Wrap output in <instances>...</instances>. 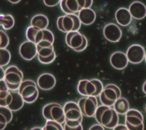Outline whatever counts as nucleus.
<instances>
[{
    "label": "nucleus",
    "instance_id": "1",
    "mask_svg": "<svg viewBox=\"0 0 146 130\" xmlns=\"http://www.w3.org/2000/svg\"><path fill=\"white\" fill-rule=\"evenodd\" d=\"M95 118L98 124L108 129H113L119 124V114L113 108L103 104L98 106Z\"/></svg>",
    "mask_w": 146,
    "mask_h": 130
},
{
    "label": "nucleus",
    "instance_id": "2",
    "mask_svg": "<svg viewBox=\"0 0 146 130\" xmlns=\"http://www.w3.org/2000/svg\"><path fill=\"white\" fill-rule=\"evenodd\" d=\"M103 89L102 82L98 79L80 80L77 86L78 93L84 96H99Z\"/></svg>",
    "mask_w": 146,
    "mask_h": 130
},
{
    "label": "nucleus",
    "instance_id": "3",
    "mask_svg": "<svg viewBox=\"0 0 146 130\" xmlns=\"http://www.w3.org/2000/svg\"><path fill=\"white\" fill-rule=\"evenodd\" d=\"M42 115L47 120L55 121L62 124L66 121L63 107L57 103L46 104L42 108Z\"/></svg>",
    "mask_w": 146,
    "mask_h": 130
},
{
    "label": "nucleus",
    "instance_id": "4",
    "mask_svg": "<svg viewBox=\"0 0 146 130\" xmlns=\"http://www.w3.org/2000/svg\"><path fill=\"white\" fill-rule=\"evenodd\" d=\"M23 78V72L16 66H10L5 70L4 80L10 91L18 90Z\"/></svg>",
    "mask_w": 146,
    "mask_h": 130
},
{
    "label": "nucleus",
    "instance_id": "5",
    "mask_svg": "<svg viewBox=\"0 0 146 130\" xmlns=\"http://www.w3.org/2000/svg\"><path fill=\"white\" fill-rule=\"evenodd\" d=\"M18 92L26 103H33L38 99L39 91L35 82L27 79L23 80L18 89Z\"/></svg>",
    "mask_w": 146,
    "mask_h": 130
},
{
    "label": "nucleus",
    "instance_id": "6",
    "mask_svg": "<svg viewBox=\"0 0 146 130\" xmlns=\"http://www.w3.org/2000/svg\"><path fill=\"white\" fill-rule=\"evenodd\" d=\"M66 117L65 123L69 125L82 124L83 115L77 103L72 101L66 102L63 105Z\"/></svg>",
    "mask_w": 146,
    "mask_h": 130
},
{
    "label": "nucleus",
    "instance_id": "7",
    "mask_svg": "<svg viewBox=\"0 0 146 130\" xmlns=\"http://www.w3.org/2000/svg\"><path fill=\"white\" fill-rule=\"evenodd\" d=\"M37 46V58L42 64H50L56 58V54L53 44L48 41H42Z\"/></svg>",
    "mask_w": 146,
    "mask_h": 130
},
{
    "label": "nucleus",
    "instance_id": "8",
    "mask_svg": "<svg viewBox=\"0 0 146 130\" xmlns=\"http://www.w3.org/2000/svg\"><path fill=\"white\" fill-rule=\"evenodd\" d=\"M121 92L118 86L113 84H107L99 96L102 104L112 107L121 97Z\"/></svg>",
    "mask_w": 146,
    "mask_h": 130
},
{
    "label": "nucleus",
    "instance_id": "9",
    "mask_svg": "<svg viewBox=\"0 0 146 130\" xmlns=\"http://www.w3.org/2000/svg\"><path fill=\"white\" fill-rule=\"evenodd\" d=\"M67 45L76 52L84 51L88 46L87 38L78 31H70L65 36Z\"/></svg>",
    "mask_w": 146,
    "mask_h": 130
},
{
    "label": "nucleus",
    "instance_id": "10",
    "mask_svg": "<svg viewBox=\"0 0 146 130\" xmlns=\"http://www.w3.org/2000/svg\"><path fill=\"white\" fill-rule=\"evenodd\" d=\"M125 125L129 130H144V116L139 111L129 109L125 115Z\"/></svg>",
    "mask_w": 146,
    "mask_h": 130
},
{
    "label": "nucleus",
    "instance_id": "11",
    "mask_svg": "<svg viewBox=\"0 0 146 130\" xmlns=\"http://www.w3.org/2000/svg\"><path fill=\"white\" fill-rule=\"evenodd\" d=\"M78 104L84 116L88 117L95 116L98 107V102L96 97L84 96L79 99Z\"/></svg>",
    "mask_w": 146,
    "mask_h": 130
},
{
    "label": "nucleus",
    "instance_id": "12",
    "mask_svg": "<svg viewBox=\"0 0 146 130\" xmlns=\"http://www.w3.org/2000/svg\"><path fill=\"white\" fill-rule=\"evenodd\" d=\"M145 54L144 48L138 44L130 46L126 52L129 62L132 64H139L142 62L145 59Z\"/></svg>",
    "mask_w": 146,
    "mask_h": 130
},
{
    "label": "nucleus",
    "instance_id": "13",
    "mask_svg": "<svg viewBox=\"0 0 146 130\" xmlns=\"http://www.w3.org/2000/svg\"><path fill=\"white\" fill-rule=\"evenodd\" d=\"M81 24L78 16L75 14H66L62 16V26L64 32L78 31Z\"/></svg>",
    "mask_w": 146,
    "mask_h": 130
},
{
    "label": "nucleus",
    "instance_id": "14",
    "mask_svg": "<svg viewBox=\"0 0 146 130\" xmlns=\"http://www.w3.org/2000/svg\"><path fill=\"white\" fill-rule=\"evenodd\" d=\"M19 53L25 60H32L38 54L36 44L29 40L23 42L19 46Z\"/></svg>",
    "mask_w": 146,
    "mask_h": 130
},
{
    "label": "nucleus",
    "instance_id": "15",
    "mask_svg": "<svg viewBox=\"0 0 146 130\" xmlns=\"http://www.w3.org/2000/svg\"><path fill=\"white\" fill-rule=\"evenodd\" d=\"M103 35L107 40L115 43L121 39L122 32L117 25L113 23H110L104 27Z\"/></svg>",
    "mask_w": 146,
    "mask_h": 130
},
{
    "label": "nucleus",
    "instance_id": "16",
    "mask_svg": "<svg viewBox=\"0 0 146 130\" xmlns=\"http://www.w3.org/2000/svg\"><path fill=\"white\" fill-rule=\"evenodd\" d=\"M111 66L115 69H124L128 64V60L126 54L121 51H116L112 53L110 58Z\"/></svg>",
    "mask_w": 146,
    "mask_h": 130
},
{
    "label": "nucleus",
    "instance_id": "17",
    "mask_svg": "<svg viewBox=\"0 0 146 130\" xmlns=\"http://www.w3.org/2000/svg\"><path fill=\"white\" fill-rule=\"evenodd\" d=\"M56 84V79L50 73H43L37 79V85L42 90L48 91L52 89Z\"/></svg>",
    "mask_w": 146,
    "mask_h": 130
},
{
    "label": "nucleus",
    "instance_id": "18",
    "mask_svg": "<svg viewBox=\"0 0 146 130\" xmlns=\"http://www.w3.org/2000/svg\"><path fill=\"white\" fill-rule=\"evenodd\" d=\"M128 10L135 19H143L146 17V6L141 2L134 1L129 6Z\"/></svg>",
    "mask_w": 146,
    "mask_h": 130
},
{
    "label": "nucleus",
    "instance_id": "19",
    "mask_svg": "<svg viewBox=\"0 0 146 130\" xmlns=\"http://www.w3.org/2000/svg\"><path fill=\"white\" fill-rule=\"evenodd\" d=\"M115 19L117 23L121 26H128L131 21L132 17L128 10L125 7H120L115 12Z\"/></svg>",
    "mask_w": 146,
    "mask_h": 130
},
{
    "label": "nucleus",
    "instance_id": "20",
    "mask_svg": "<svg viewBox=\"0 0 146 130\" xmlns=\"http://www.w3.org/2000/svg\"><path fill=\"white\" fill-rule=\"evenodd\" d=\"M78 17L81 23L84 25H90L92 24L96 19V13L91 8H84L78 13Z\"/></svg>",
    "mask_w": 146,
    "mask_h": 130
},
{
    "label": "nucleus",
    "instance_id": "21",
    "mask_svg": "<svg viewBox=\"0 0 146 130\" xmlns=\"http://www.w3.org/2000/svg\"><path fill=\"white\" fill-rule=\"evenodd\" d=\"M11 94L12 98L11 102L7 108L11 109L13 112H17L23 107L24 103L25 102L18 91H11Z\"/></svg>",
    "mask_w": 146,
    "mask_h": 130
},
{
    "label": "nucleus",
    "instance_id": "22",
    "mask_svg": "<svg viewBox=\"0 0 146 130\" xmlns=\"http://www.w3.org/2000/svg\"><path fill=\"white\" fill-rule=\"evenodd\" d=\"M13 111L6 107L0 106V130H3L13 119Z\"/></svg>",
    "mask_w": 146,
    "mask_h": 130
},
{
    "label": "nucleus",
    "instance_id": "23",
    "mask_svg": "<svg viewBox=\"0 0 146 130\" xmlns=\"http://www.w3.org/2000/svg\"><path fill=\"white\" fill-rule=\"evenodd\" d=\"M48 19L43 14H39L34 15L31 19V26L35 27L40 30L46 29L48 25Z\"/></svg>",
    "mask_w": 146,
    "mask_h": 130
},
{
    "label": "nucleus",
    "instance_id": "24",
    "mask_svg": "<svg viewBox=\"0 0 146 130\" xmlns=\"http://www.w3.org/2000/svg\"><path fill=\"white\" fill-rule=\"evenodd\" d=\"M42 41H48L53 44L54 42V36L53 33L47 29L39 30L35 36V43L37 44Z\"/></svg>",
    "mask_w": 146,
    "mask_h": 130
},
{
    "label": "nucleus",
    "instance_id": "25",
    "mask_svg": "<svg viewBox=\"0 0 146 130\" xmlns=\"http://www.w3.org/2000/svg\"><path fill=\"white\" fill-rule=\"evenodd\" d=\"M113 108L119 115H125L129 109V104L125 98H119L113 105Z\"/></svg>",
    "mask_w": 146,
    "mask_h": 130
},
{
    "label": "nucleus",
    "instance_id": "26",
    "mask_svg": "<svg viewBox=\"0 0 146 130\" xmlns=\"http://www.w3.org/2000/svg\"><path fill=\"white\" fill-rule=\"evenodd\" d=\"M66 6L68 10L75 14L86 7V0H66Z\"/></svg>",
    "mask_w": 146,
    "mask_h": 130
},
{
    "label": "nucleus",
    "instance_id": "27",
    "mask_svg": "<svg viewBox=\"0 0 146 130\" xmlns=\"http://www.w3.org/2000/svg\"><path fill=\"white\" fill-rule=\"evenodd\" d=\"M15 24L14 17L10 14H1L0 15V25L6 30L13 28Z\"/></svg>",
    "mask_w": 146,
    "mask_h": 130
},
{
    "label": "nucleus",
    "instance_id": "28",
    "mask_svg": "<svg viewBox=\"0 0 146 130\" xmlns=\"http://www.w3.org/2000/svg\"><path fill=\"white\" fill-rule=\"evenodd\" d=\"M11 59V54L6 48H0V66L3 67L7 65Z\"/></svg>",
    "mask_w": 146,
    "mask_h": 130
},
{
    "label": "nucleus",
    "instance_id": "29",
    "mask_svg": "<svg viewBox=\"0 0 146 130\" xmlns=\"http://www.w3.org/2000/svg\"><path fill=\"white\" fill-rule=\"evenodd\" d=\"M43 130H64L62 124L52 120H47L42 128Z\"/></svg>",
    "mask_w": 146,
    "mask_h": 130
},
{
    "label": "nucleus",
    "instance_id": "30",
    "mask_svg": "<svg viewBox=\"0 0 146 130\" xmlns=\"http://www.w3.org/2000/svg\"><path fill=\"white\" fill-rule=\"evenodd\" d=\"M40 29H39L35 27H34L32 26H29L27 29L26 32V38L27 39V40H29V41L35 43V36L36 35L38 31Z\"/></svg>",
    "mask_w": 146,
    "mask_h": 130
},
{
    "label": "nucleus",
    "instance_id": "31",
    "mask_svg": "<svg viewBox=\"0 0 146 130\" xmlns=\"http://www.w3.org/2000/svg\"><path fill=\"white\" fill-rule=\"evenodd\" d=\"M1 43L0 48H6L9 44V38L7 34L3 30H0Z\"/></svg>",
    "mask_w": 146,
    "mask_h": 130
},
{
    "label": "nucleus",
    "instance_id": "32",
    "mask_svg": "<svg viewBox=\"0 0 146 130\" xmlns=\"http://www.w3.org/2000/svg\"><path fill=\"white\" fill-rule=\"evenodd\" d=\"M64 130H83L82 124L78 125H69L64 123Z\"/></svg>",
    "mask_w": 146,
    "mask_h": 130
},
{
    "label": "nucleus",
    "instance_id": "33",
    "mask_svg": "<svg viewBox=\"0 0 146 130\" xmlns=\"http://www.w3.org/2000/svg\"><path fill=\"white\" fill-rule=\"evenodd\" d=\"M61 0H43L44 5L48 7H54L60 3Z\"/></svg>",
    "mask_w": 146,
    "mask_h": 130
},
{
    "label": "nucleus",
    "instance_id": "34",
    "mask_svg": "<svg viewBox=\"0 0 146 130\" xmlns=\"http://www.w3.org/2000/svg\"><path fill=\"white\" fill-rule=\"evenodd\" d=\"M66 0H61L60 2V7L61 10H62L63 12H64L66 14H72V13L68 10V9L67 8V6H66Z\"/></svg>",
    "mask_w": 146,
    "mask_h": 130
},
{
    "label": "nucleus",
    "instance_id": "35",
    "mask_svg": "<svg viewBox=\"0 0 146 130\" xmlns=\"http://www.w3.org/2000/svg\"><path fill=\"white\" fill-rule=\"evenodd\" d=\"M56 25L58 27V29L62 32H64L63 26H62V16H60L58 17L57 21H56Z\"/></svg>",
    "mask_w": 146,
    "mask_h": 130
},
{
    "label": "nucleus",
    "instance_id": "36",
    "mask_svg": "<svg viewBox=\"0 0 146 130\" xmlns=\"http://www.w3.org/2000/svg\"><path fill=\"white\" fill-rule=\"evenodd\" d=\"M88 130H105L104 127L99 124H95L92 125Z\"/></svg>",
    "mask_w": 146,
    "mask_h": 130
},
{
    "label": "nucleus",
    "instance_id": "37",
    "mask_svg": "<svg viewBox=\"0 0 146 130\" xmlns=\"http://www.w3.org/2000/svg\"><path fill=\"white\" fill-rule=\"evenodd\" d=\"M113 130H129L125 124H117Z\"/></svg>",
    "mask_w": 146,
    "mask_h": 130
},
{
    "label": "nucleus",
    "instance_id": "38",
    "mask_svg": "<svg viewBox=\"0 0 146 130\" xmlns=\"http://www.w3.org/2000/svg\"><path fill=\"white\" fill-rule=\"evenodd\" d=\"M86 8H91L92 5L93 0H86Z\"/></svg>",
    "mask_w": 146,
    "mask_h": 130
},
{
    "label": "nucleus",
    "instance_id": "39",
    "mask_svg": "<svg viewBox=\"0 0 146 130\" xmlns=\"http://www.w3.org/2000/svg\"><path fill=\"white\" fill-rule=\"evenodd\" d=\"M5 75V71L3 69V67H1V80L4 79Z\"/></svg>",
    "mask_w": 146,
    "mask_h": 130
},
{
    "label": "nucleus",
    "instance_id": "40",
    "mask_svg": "<svg viewBox=\"0 0 146 130\" xmlns=\"http://www.w3.org/2000/svg\"><path fill=\"white\" fill-rule=\"evenodd\" d=\"M7 1L13 4H16L19 3L21 0H7Z\"/></svg>",
    "mask_w": 146,
    "mask_h": 130
},
{
    "label": "nucleus",
    "instance_id": "41",
    "mask_svg": "<svg viewBox=\"0 0 146 130\" xmlns=\"http://www.w3.org/2000/svg\"><path fill=\"white\" fill-rule=\"evenodd\" d=\"M142 89H143V91L144 92V93L146 94V80L145 81V82L144 83V84L143 85Z\"/></svg>",
    "mask_w": 146,
    "mask_h": 130
},
{
    "label": "nucleus",
    "instance_id": "42",
    "mask_svg": "<svg viewBox=\"0 0 146 130\" xmlns=\"http://www.w3.org/2000/svg\"><path fill=\"white\" fill-rule=\"evenodd\" d=\"M30 130H43L42 128L39 127H33V128H31Z\"/></svg>",
    "mask_w": 146,
    "mask_h": 130
},
{
    "label": "nucleus",
    "instance_id": "43",
    "mask_svg": "<svg viewBox=\"0 0 146 130\" xmlns=\"http://www.w3.org/2000/svg\"><path fill=\"white\" fill-rule=\"evenodd\" d=\"M143 109H144V112H145V115H146V103L145 104V105H144V107Z\"/></svg>",
    "mask_w": 146,
    "mask_h": 130
}]
</instances>
